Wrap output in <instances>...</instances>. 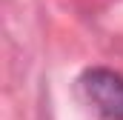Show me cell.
Listing matches in <instances>:
<instances>
[{
	"label": "cell",
	"instance_id": "1",
	"mask_svg": "<svg viewBox=\"0 0 123 120\" xmlns=\"http://www.w3.org/2000/svg\"><path fill=\"white\" fill-rule=\"evenodd\" d=\"M80 89L103 120H123V74L106 66H92L80 74Z\"/></svg>",
	"mask_w": 123,
	"mask_h": 120
}]
</instances>
